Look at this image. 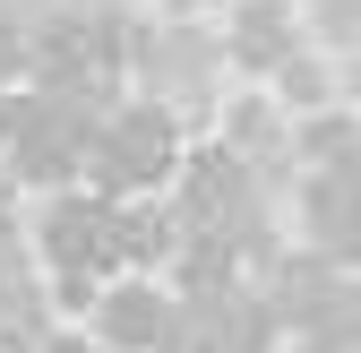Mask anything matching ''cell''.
Returning <instances> with one entry per match:
<instances>
[{
	"label": "cell",
	"instance_id": "cell-6",
	"mask_svg": "<svg viewBox=\"0 0 361 353\" xmlns=\"http://www.w3.org/2000/svg\"><path fill=\"white\" fill-rule=\"evenodd\" d=\"M9 78H26V26L0 9V86H9Z\"/></svg>",
	"mask_w": 361,
	"mask_h": 353
},
{
	"label": "cell",
	"instance_id": "cell-7",
	"mask_svg": "<svg viewBox=\"0 0 361 353\" xmlns=\"http://www.w3.org/2000/svg\"><path fill=\"white\" fill-rule=\"evenodd\" d=\"M0 233H9V172H0Z\"/></svg>",
	"mask_w": 361,
	"mask_h": 353
},
{
	"label": "cell",
	"instance_id": "cell-5",
	"mask_svg": "<svg viewBox=\"0 0 361 353\" xmlns=\"http://www.w3.org/2000/svg\"><path fill=\"white\" fill-rule=\"evenodd\" d=\"M172 328H180V319L164 311L147 285H121V293L104 301V336H112V345H155V336H172Z\"/></svg>",
	"mask_w": 361,
	"mask_h": 353
},
{
	"label": "cell",
	"instance_id": "cell-4",
	"mask_svg": "<svg viewBox=\"0 0 361 353\" xmlns=\"http://www.w3.org/2000/svg\"><path fill=\"white\" fill-rule=\"evenodd\" d=\"M301 18L284 9V0H241L233 9V61H250V69H284V61H301V35H293Z\"/></svg>",
	"mask_w": 361,
	"mask_h": 353
},
{
	"label": "cell",
	"instance_id": "cell-1",
	"mask_svg": "<svg viewBox=\"0 0 361 353\" xmlns=\"http://www.w3.org/2000/svg\"><path fill=\"white\" fill-rule=\"evenodd\" d=\"M86 138H95V104L78 95H9L0 104V147L18 155V172H35V181H69V172H86Z\"/></svg>",
	"mask_w": 361,
	"mask_h": 353
},
{
	"label": "cell",
	"instance_id": "cell-3",
	"mask_svg": "<svg viewBox=\"0 0 361 353\" xmlns=\"http://www.w3.org/2000/svg\"><path fill=\"white\" fill-rule=\"evenodd\" d=\"M301 215H310V241H319L327 258H361V164L310 172V190H301Z\"/></svg>",
	"mask_w": 361,
	"mask_h": 353
},
{
	"label": "cell",
	"instance_id": "cell-2",
	"mask_svg": "<svg viewBox=\"0 0 361 353\" xmlns=\"http://www.w3.org/2000/svg\"><path fill=\"white\" fill-rule=\"evenodd\" d=\"M86 172H95L104 190H121V198L155 190L164 172H172V121H164V104L104 112V121H95V138H86Z\"/></svg>",
	"mask_w": 361,
	"mask_h": 353
}]
</instances>
